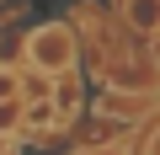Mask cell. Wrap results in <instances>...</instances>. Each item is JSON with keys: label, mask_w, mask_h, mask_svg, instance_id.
Returning a JSON list of instances; mask_svg holds the SVG:
<instances>
[{"label": "cell", "mask_w": 160, "mask_h": 155, "mask_svg": "<svg viewBox=\"0 0 160 155\" xmlns=\"http://www.w3.org/2000/svg\"><path fill=\"white\" fill-rule=\"evenodd\" d=\"M91 107H96V118H112V123H144V118H155L149 91H102Z\"/></svg>", "instance_id": "7a4b0ae2"}, {"label": "cell", "mask_w": 160, "mask_h": 155, "mask_svg": "<svg viewBox=\"0 0 160 155\" xmlns=\"http://www.w3.org/2000/svg\"><path fill=\"white\" fill-rule=\"evenodd\" d=\"M22 102H27V75L16 64H0V134H16Z\"/></svg>", "instance_id": "3957f363"}, {"label": "cell", "mask_w": 160, "mask_h": 155, "mask_svg": "<svg viewBox=\"0 0 160 155\" xmlns=\"http://www.w3.org/2000/svg\"><path fill=\"white\" fill-rule=\"evenodd\" d=\"M123 22L149 43V38H155V0H123Z\"/></svg>", "instance_id": "277c9868"}, {"label": "cell", "mask_w": 160, "mask_h": 155, "mask_svg": "<svg viewBox=\"0 0 160 155\" xmlns=\"http://www.w3.org/2000/svg\"><path fill=\"white\" fill-rule=\"evenodd\" d=\"M75 155H128L123 144H86V150H75Z\"/></svg>", "instance_id": "5b68a950"}, {"label": "cell", "mask_w": 160, "mask_h": 155, "mask_svg": "<svg viewBox=\"0 0 160 155\" xmlns=\"http://www.w3.org/2000/svg\"><path fill=\"white\" fill-rule=\"evenodd\" d=\"M22 59L32 75H43V80H64V75L80 70V43H75V27L69 22H43L27 32L22 43Z\"/></svg>", "instance_id": "6da1fadb"}, {"label": "cell", "mask_w": 160, "mask_h": 155, "mask_svg": "<svg viewBox=\"0 0 160 155\" xmlns=\"http://www.w3.org/2000/svg\"><path fill=\"white\" fill-rule=\"evenodd\" d=\"M16 150H22V139H16V134H0V155H16Z\"/></svg>", "instance_id": "8992f818"}]
</instances>
